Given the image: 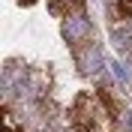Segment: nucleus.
Masks as SVG:
<instances>
[{
	"label": "nucleus",
	"instance_id": "obj_1",
	"mask_svg": "<svg viewBox=\"0 0 132 132\" xmlns=\"http://www.w3.org/2000/svg\"><path fill=\"white\" fill-rule=\"evenodd\" d=\"M72 132H117L120 105L108 90H84L69 108Z\"/></svg>",
	"mask_w": 132,
	"mask_h": 132
},
{
	"label": "nucleus",
	"instance_id": "obj_2",
	"mask_svg": "<svg viewBox=\"0 0 132 132\" xmlns=\"http://www.w3.org/2000/svg\"><path fill=\"white\" fill-rule=\"evenodd\" d=\"M111 12L117 18H132V0H111Z\"/></svg>",
	"mask_w": 132,
	"mask_h": 132
},
{
	"label": "nucleus",
	"instance_id": "obj_3",
	"mask_svg": "<svg viewBox=\"0 0 132 132\" xmlns=\"http://www.w3.org/2000/svg\"><path fill=\"white\" fill-rule=\"evenodd\" d=\"M3 123H6V132H24V129H18V123L12 120V114H9V111L3 114Z\"/></svg>",
	"mask_w": 132,
	"mask_h": 132
},
{
	"label": "nucleus",
	"instance_id": "obj_4",
	"mask_svg": "<svg viewBox=\"0 0 132 132\" xmlns=\"http://www.w3.org/2000/svg\"><path fill=\"white\" fill-rule=\"evenodd\" d=\"M114 75H117V78H120V81H123V78H126V69H123V66H120V63H114Z\"/></svg>",
	"mask_w": 132,
	"mask_h": 132
},
{
	"label": "nucleus",
	"instance_id": "obj_5",
	"mask_svg": "<svg viewBox=\"0 0 132 132\" xmlns=\"http://www.w3.org/2000/svg\"><path fill=\"white\" fill-rule=\"evenodd\" d=\"M18 3H21V6H30V3H36V0H18Z\"/></svg>",
	"mask_w": 132,
	"mask_h": 132
}]
</instances>
